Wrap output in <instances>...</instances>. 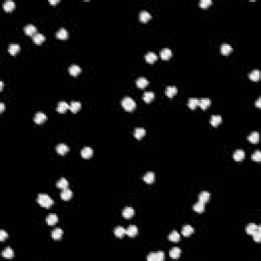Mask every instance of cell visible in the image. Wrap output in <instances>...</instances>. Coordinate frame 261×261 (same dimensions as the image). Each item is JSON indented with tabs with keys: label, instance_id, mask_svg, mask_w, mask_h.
I'll list each match as a JSON object with an SVG mask.
<instances>
[{
	"label": "cell",
	"instance_id": "obj_26",
	"mask_svg": "<svg viewBox=\"0 0 261 261\" xmlns=\"http://www.w3.org/2000/svg\"><path fill=\"white\" fill-rule=\"evenodd\" d=\"M137 234H138V228L136 225H132L127 228V235H128L129 237H135Z\"/></svg>",
	"mask_w": 261,
	"mask_h": 261
},
{
	"label": "cell",
	"instance_id": "obj_33",
	"mask_svg": "<svg viewBox=\"0 0 261 261\" xmlns=\"http://www.w3.org/2000/svg\"><path fill=\"white\" fill-rule=\"evenodd\" d=\"M210 104H211V100L209 98H202L199 100V106L202 109H206Z\"/></svg>",
	"mask_w": 261,
	"mask_h": 261
},
{
	"label": "cell",
	"instance_id": "obj_29",
	"mask_svg": "<svg viewBox=\"0 0 261 261\" xmlns=\"http://www.w3.org/2000/svg\"><path fill=\"white\" fill-rule=\"evenodd\" d=\"M248 140L249 142L254 143V144L258 143V141H259V133H258V132H252V133L248 136Z\"/></svg>",
	"mask_w": 261,
	"mask_h": 261
},
{
	"label": "cell",
	"instance_id": "obj_24",
	"mask_svg": "<svg viewBox=\"0 0 261 261\" xmlns=\"http://www.w3.org/2000/svg\"><path fill=\"white\" fill-rule=\"evenodd\" d=\"M56 37L58 39H60V40H65V39L68 37V31H66L65 29L61 28V29H59L58 32L56 33Z\"/></svg>",
	"mask_w": 261,
	"mask_h": 261
},
{
	"label": "cell",
	"instance_id": "obj_25",
	"mask_svg": "<svg viewBox=\"0 0 261 261\" xmlns=\"http://www.w3.org/2000/svg\"><path fill=\"white\" fill-rule=\"evenodd\" d=\"M145 59H146V61L149 62V63H153V62H155L157 60L156 53H154V52H148L146 55H145Z\"/></svg>",
	"mask_w": 261,
	"mask_h": 261
},
{
	"label": "cell",
	"instance_id": "obj_7",
	"mask_svg": "<svg viewBox=\"0 0 261 261\" xmlns=\"http://www.w3.org/2000/svg\"><path fill=\"white\" fill-rule=\"evenodd\" d=\"M81 155H82V157H84V158H90V157H92V155H93V149H92L91 147H85V148H83L82 151H81Z\"/></svg>",
	"mask_w": 261,
	"mask_h": 261
},
{
	"label": "cell",
	"instance_id": "obj_12",
	"mask_svg": "<svg viewBox=\"0 0 261 261\" xmlns=\"http://www.w3.org/2000/svg\"><path fill=\"white\" fill-rule=\"evenodd\" d=\"M245 158V152L241 149H238L234 152V159L236 161H242Z\"/></svg>",
	"mask_w": 261,
	"mask_h": 261
},
{
	"label": "cell",
	"instance_id": "obj_27",
	"mask_svg": "<svg viewBox=\"0 0 261 261\" xmlns=\"http://www.w3.org/2000/svg\"><path fill=\"white\" fill-rule=\"evenodd\" d=\"M81 71H82L81 68L79 65H77V64H71L70 68H68V71H70L71 76H78L79 73H81Z\"/></svg>",
	"mask_w": 261,
	"mask_h": 261
},
{
	"label": "cell",
	"instance_id": "obj_3",
	"mask_svg": "<svg viewBox=\"0 0 261 261\" xmlns=\"http://www.w3.org/2000/svg\"><path fill=\"white\" fill-rule=\"evenodd\" d=\"M165 255L164 252L162 251H157V252H151L147 256V260L148 261H162L164 260Z\"/></svg>",
	"mask_w": 261,
	"mask_h": 261
},
{
	"label": "cell",
	"instance_id": "obj_1",
	"mask_svg": "<svg viewBox=\"0 0 261 261\" xmlns=\"http://www.w3.org/2000/svg\"><path fill=\"white\" fill-rule=\"evenodd\" d=\"M37 201H38V203L41 206L45 207V208L50 207L53 204V202H54L52 198L50 197V196H48L47 194H39L38 198H37Z\"/></svg>",
	"mask_w": 261,
	"mask_h": 261
},
{
	"label": "cell",
	"instance_id": "obj_14",
	"mask_svg": "<svg viewBox=\"0 0 261 261\" xmlns=\"http://www.w3.org/2000/svg\"><path fill=\"white\" fill-rule=\"evenodd\" d=\"M114 235L117 238H122L124 235H127V228H122V226H116L114 228Z\"/></svg>",
	"mask_w": 261,
	"mask_h": 261
},
{
	"label": "cell",
	"instance_id": "obj_49",
	"mask_svg": "<svg viewBox=\"0 0 261 261\" xmlns=\"http://www.w3.org/2000/svg\"><path fill=\"white\" fill-rule=\"evenodd\" d=\"M3 110H4V103L1 102V103H0V111L2 112Z\"/></svg>",
	"mask_w": 261,
	"mask_h": 261
},
{
	"label": "cell",
	"instance_id": "obj_36",
	"mask_svg": "<svg viewBox=\"0 0 261 261\" xmlns=\"http://www.w3.org/2000/svg\"><path fill=\"white\" fill-rule=\"evenodd\" d=\"M13 255H15V253H13V250L10 247H7V248H5L2 251V256L5 258H12Z\"/></svg>",
	"mask_w": 261,
	"mask_h": 261
},
{
	"label": "cell",
	"instance_id": "obj_38",
	"mask_svg": "<svg viewBox=\"0 0 261 261\" xmlns=\"http://www.w3.org/2000/svg\"><path fill=\"white\" fill-rule=\"evenodd\" d=\"M81 108V103L79 101H73V102L70 104V109L73 111V113L78 112Z\"/></svg>",
	"mask_w": 261,
	"mask_h": 261
},
{
	"label": "cell",
	"instance_id": "obj_20",
	"mask_svg": "<svg viewBox=\"0 0 261 261\" xmlns=\"http://www.w3.org/2000/svg\"><path fill=\"white\" fill-rule=\"evenodd\" d=\"M71 196H73V192H71L70 189H64V190H62L61 194H60V197L62 200H70L71 198Z\"/></svg>",
	"mask_w": 261,
	"mask_h": 261
},
{
	"label": "cell",
	"instance_id": "obj_4",
	"mask_svg": "<svg viewBox=\"0 0 261 261\" xmlns=\"http://www.w3.org/2000/svg\"><path fill=\"white\" fill-rule=\"evenodd\" d=\"M46 119H47V116H46V114L44 112H37L35 114V117H34V121L38 124H43Z\"/></svg>",
	"mask_w": 261,
	"mask_h": 261
},
{
	"label": "cell",
	"instance_id": "obj_37",
	"mask_svg": "<svg viewBox=\"0 0 261 261\" xmlns=\"http://www.w3.org/2000/svg\"><path fill=\"white\" fill-rule=\"evenodd\" d=\"M62 234H63V232H62L61 228H55V230H52L51 236L54 240H59L62 237Z\"/></svg>",
	"mask_w": 261,
	"mask_h": 261
},
{
	"label": "cell",
	"instance_id": "obj_18",
	"mask_svg": "<svg viewBox=\"0 0 261 261\" xmlns=\"http://www.w3.org/2000/svg\"><path fill=\"white\" fill-rule=\"evenodd\" d=\"M149 84V82H148V80H147L146 78H144V77H141V78H139V79H137V81H136V85H137L138 87L139 88H145V87H147V85Z\"/></svg>",
	"mask_w": 261,
	"mask_h": 261
},
{
	"label": "cell",
	"instance_id": "obj_47",
	"mask_svg": "<svg viewBox=\"0 0 261 261\" xmlns=\"http://www.w3.org/2000/svg\"><path fill=\"white\" fill-rule=\"evenodd\" d=\"M7 237H8V235L5 230H0V241H4Z\"/></svg>",
	"mask_w": 261,
	"mask_h": 261
},
{
	"label": "cell",
	"instance_id": "obj_50",
	"mask_svg": "<svg viewBox=\"0 0 261 261\" xmlns=\"http://www.w3.org/2000/svg\"><path fill=\"white\" fill-rule=\"evenodd\" d=\"M2 90H3V82L0 81V91H2Z\"/></svg>",
	"mask_w": 261,
	"mask_h": 261
},
{
	"label": "cell",
	"instance_id": "obj_9",
	"mask_svg": "<svg viewBox=\"0 0 261 261\" xmlns=\"http://www.w3.org/2000/svg\"><path fill=\"white\" fill-rule=\"evenodd\" d=\"M172 55V50L168 49V48H163V49L160 51V57L162 59H164V60H167L168 58H170Z\"/></svg>",
	"mask_w": 261,
	"mask_h": 261
},
{
	"label": "cell",
	"instance_id": "obj_6",
	"mask_svg": "<svg viewBox=\"0 0 261 261\" xmlns=\"http://www.w3.org/2000/svg\"><path fill=\"white\" fill-rule=\"evenodd\" d=\"M68 109H70V104L68 102H65V101H60L58 103V105H57V111L60 113L65 112Z\"/></svg>",
	"mask_w": 261,
	"mask_h": 261
},
{
	"label": "cell",
	"instance_id": "obj_22",
	"mask_svg": "<svg viewBox=\"0 0 261 261\" xmlns=\"http://www.w3.org/2000/svg\"><path fill=\"white\" fill-rule=\"evenodd\" d=\"M221 121H222V119H221L220 115L214 114V115H212L211 119H210V124H211L213 127H217L218 124L221 122Z\"/></svg>",
	"mask_w": 261,
	"mask_h": 261
},
{
	"label": "cell",
	"instance_id": "obj_44",
	"mask_svg": "<svg viewBox=\"0 0 261 261\" xmlns=\"http://www.w3.org/2000/svg\"><path fill=\"white\" fill-rule=\"evenodd\" d=\"M253 236V239L255 242H260L261 241V228L258 226L257 230H255V233L252 235Z\"/></svg>",
	"mask_w": 261,
	"mask_h": 261
},
{
	"label": "cell",
	"instance_id": "obj_32",
	"mask_svg": "<svg viewBox=\"0 0 261 261\" xmlns=\"http://www.w3.org/2000/svg\"><path fill=\"white\" fill-rule=\"evenodd\" d=\"M56 186H57V188L61 189V190H64V189L68 188V180H66V179H64V177H61V179L59 180L58 182H57Z\"/></svg>",
	"mask_w": 261,
	"mask_h": 261
},
{
	"label": "cell",
	"instance_id": "obj_2",
	"mask_svg": "<svg viewBox=\"0 0 261 261\" xmlns=\"http://www.w3.org/2000/svg\"><path fill=\"white\" fill-rule=\"evenodd\" d=\"M121 105H122V107L127 110V111H132L133 109H135L136 102H135V100H134L133 98L127 96V97H124V98L122 99Z\"/></svg>",
	"mask_w": 261,
	"mask_h": 261
},
{
	"label": "cell",
	"instance_id": "obj_31",
	"mask_svg": "<svg viewBox=\"0 0 261 261\" xmlns=\"http://www.w3.org/2000/svg\"><path fill=\"white\" fill-rule=\"evenodd\" d=\"M193 209L195 210L196 212H198V213H201V212L204 211L205 209V203L201 202V201H199V202L195 203L193 206Z\"/></svg>",
	"mask_w": 261,
	"mask_h": 261
},
{
	"label": "cell",
	"instance_id": "obj_16",
	"mask_svg": "<svg viewBox=\"0 0 261 261\" xmlns=\"http://www.w3.org/2000/svg\"><path fill=\"white\" fill-rule=\"evenodd\" d=\"M232 50H233L232 46H230V44H228V43H225V44H222V45L220 46V52L222 53L223 55L230 54V53L232 52Z\"/></svg>",
	"mask_w": 261,
	"mask_h": 261
},
{
	"label": "cell",
	"instance_id": "obj_51",
	"mask_svg": "<svg viewBox=\"0 0 261 261\" xmlns=\"http://www.w3.org/2000/svg\"><path fill=\"white\" fill-rule=\"evenodd\" d=\"M256 106H257L258 108L260 107V98H258V100H257V102H256Z\"/></svg>",
	"mask_w": 261,
	"mask_h": 261
},
{
	"label": "cell",
	"instance_id": "obj_45",
	"mask_svg": "<svg viewBox=\"0 0 261 261\" xmlns=\"http://www.w3.org/2000/svg\"><path fill=\"white\" fill-rule=\"evenodd\" d=\"M200 7L203 8V9H206L208 6H210L212 4V1L211 0H201L200 1Z\"/></svg>",
	"mask_w": 261,
	"mask_h": 261
},
{
	"label": "cell",
	"instance_id": "obj_46",
	"mask_svg": "<svg viewBox=\"0 0 261 261\" xmlns=\"http://www.w3.org/2000/svg\"><path fill=\"white\" fill-rule=\"evenodd\" d=\"M251 158H252V160L257 161V162H259V161L261 160V152L259 151V150L255 151V152H254V153H253V155H252V157H251Z\"/></svg>",
	"mask_w": 261,
	"mask_h": 261
},
{
	"label": "cell",
	"instance_id": "obj_10",
	"mask_svg": "<svg viewBox=\"0 0 261 261\" xmlns=\"http://www.w3.org/2000/svg\"><path fill=\"white\" fill-rule=\"evenodd\" d=\"M177 89L175 86H167L166 87L165 94H166V96H168L169 98H172V97L177 94Z\"/></svg>",
	"mask_w": 261,
	"mask_h": 261
},
{
	"label": "cell",
	"instance_id": "obj_8",
	"mask_svg": "<svg viewBox=\"0 0 261 261\" xmlns=\"http://www.w3.org/2000/svg\"><path fill=\"white\" fill-rule=\"evenodd\" d=\"M134 213H135V210H134L133 207H126L124 210H122V215H124V218H131L132 216L134 215Z\"/></svg>",
	"mask_w": 261,
	"mask_h": 261
},
{
	"label": "cell",
	"instance_id": "obj_43",
	"mask_svg": "<svg viewBox=\"0 0 261 261\" xmlns=\"http://www.w3.org/2000/svg\"><path fill=\"white\" fill-rule=\"evenodd\" d=\"M188 106L191 109H194V108H196L197 106H199V100H198L197 98H190V100H189L188 102Z\"/></svg>",
	"mask_w": 261,
	"mask_h": 261
},
{
	"label": "cell",
	"instance_id": "obj_11",
	"mask_svg": "<svg viewBox=\"0 0 261 261\" xmlns=\"http://www.w3.org/2000/svg\"><path fill=\"white\" fill-rule=\"evenodd\" d=\"M146 135V131H145V129L143 128H137L135 129V131H134V136H135V138H137V139H142L144 136Z\"/></svg>",
	"mask_w": 261,
	"mask_h": 261
},
{
	"label": "cell",
	"instance_id": "obj_23",
	"mask_svg": "<svg viewBox=\"0 0 261 261\" xmlns=\"http://www.w3.org/2000/svg\"><path fill=\"white\" fill-rule=\"evenodd\" d=\"M57 221H58V217H57L56 214H53V213L49 214V215L47 216V218H46V222L49 225H54Z\"/></svg>",
	"mask_w": 261,
	"mask_h": 261
},
{
	"label": "cell",
	"instance_id": "obj_48",
	"mask_svg": "<svg viewBox=\"0 0 261 261\" xmlns=\"http://www.w3.org/2000/svg\"><path fill=\"white\" fill-rule=\"evenodd\" d=\"M58 0H49V3L50 4H53V5H54V4H57L58 3Z\"/></svg>",
	"mask_w": 261,
	"mask_h": 261
},
{
	"label": "cell",
	"instance_id": "obj_21",
	"mask_svg": "<svg viewBox=\"0 0 261 261\" xmlns=\"http://www.w3.org/2000/svg\"><path fill=\"white\" fill-rule=\"evenodd\" d=\"M181 254H182V250L180 248H177V247H174V248H172V250L169 251V256L172 258H174V259L179 258L180 256H181Z\"/></svg>",
	"mask_w": 261,
	"mask_h": 261
},
{
	"label": "cell",
	"instance_id": "obj_28",
	"mask_svg": "<svg viewBox=\"0 0 261 261\" xmlns=\"http://www.w3.org/2000/svg\"><path fill=\"white\" fill-rule=\"evenodd\" d=\"M210 199V193L207 191H202L199 194V201L203 203H206Z\"/></svg>",
	"mask_w": 261,
	"mask_h": 261
},
{
	"label": "cell",
	"instance_id": "obj_30",
	"mask_svg": "<svg viewBox=\"0 0 261 261\" xmlns=\"http://www.w3.org/2000/svg\"><path fill=\"white\" fill-rule=\"evenodd\" d=\"M33 41H34V43H36V44H41L45 41V36L41 33H36L35 35L33 36Z\"/></svg>",
	"mask_w": 261,
	"mask_h": 261
},
{
	"label": "cell",
	"instance_id": "obj_19",
	"mask_svg": "<svg viewBox=\"0 0 261 261\" xmlns=\"http://www.w3.org/2000/svg\"><path fill=\"white\" fill-rule=\"evenodd\" d=\"M20 46L18 45V44H15V43L10 44V45L8 46V52L10 53L11 55H15L18 51H20Z\"/></svg>",
	"mask_w": 261,
	"mask_h": 261
},
{
	"label": "cell",
	"instance_id": "obj_13",
	"mask_svg": "<svg viewBox=\"0 0 261 261\" xmlns=\"http://www.w3.org/2000/svg\"><path fill=\"white\" fill-rule=\"evenodd\" d=\"M193 233H194V228H192L190 225H184V228H182V234H183V236H185V237H189V236H191Z\"/></svg>",
	"mask_w": 261,
	"mask_h": 261
},
{
	"label": "cell",
	"instance_id": "obj_42",
	"mask_svg": "<svg viewBox=\"0 0 261 261\" xmlns=\"http://www.w3.org/2000/svg\"><path fill=\"white\" fill-rule=\"evenodd\" d=\"M15 8V2L13 1H5L3 3V9L5 11H11Z\"/></svg>",
	"mask_w": 261,
	"mask_h": 261
},
{
	"label": "cell",
	"instance_id": "obj_40",
	"mask_svg": "<svg viewBox=\"0 0 261 261\" xmlns=\"http://www.w3.org/2000/svg\"><path fill=\"white\" fill-rule=\"evenodd\" d=\"M154 93L153 92H145L144 95H143V99H144L145 102H151L152 100L154 99Z\"/></svg>",
	"mask_w": 261,
	"mask_h": 261
},
{
	"label": "cell",
	"instance_id": "obj_34",
	"mask_svg": "<svg viewBox=\"0 0 261 261\" xmlns=\"http://www.w3.org/2000/svg\"><path fill=\"white\" fill-rule=\"evenodd\" d=\"M181 237H180V234L177 232V230H172L169 235H168V240L172 242H179Z\"/></svg>",
	"mask_w": 261,
	"mask_h": 261
},
{
	"label": "cell",
	"instance_id": "obj_5",
	"mask_svg": "<svg viewBox=\"0 0 261 261\" xmlns=\"http://www.w3.org/2000/svg\"><path fill=\"white\" fill-rule=\"evenodd\" d=\"M24 31H25V33H26L27 35H29V36H34V35H35V34L37 33V28H36L35 26H34V25L29 24V25H27V26L25 27Z\"/></svg>",
	"mask_w": 261,
	"mask_h": 261
},
{
	"label": "cell",
	"instance_id": "obj_41",
	"mask_svg": "<svg viewBox=\"0 0 261 261\" xmlns=\"http://www.w3.org/2000/svg\"><path fill=\"white\" fill-rule=\"evenodd\" d=\"M257 228H258V225H256L255 223H249V225H247V228H246L247 234L252 236L254 233H255V230H257Z\"/></svg>",
	"mask_w": 261,
	"mask_h": 261
},
{
	"label": "cell",
	"instance_id": "obj_15",
	"mask_svg": "<svg viewBox=\"0 0 261 261\" xmlns=\"http://www.w3.org/2000/svg\"><path fill=\"white\" fill-rule=\"evenodd\" d=\"M68 150H70V148H68V146H66L65 144H58L56 146V151L58 154H60V155H64V154L66 153V152H68Z\"/></svg>",
	"mask_w": 261,
	"mask_h": 261
},
{
	"label": "cell",
	"instance_id": "obj_17",
	"mask_svg": "<svg viewBox=\"0 0 261 261\" xmlns=\"http://www.w3.org/2000/svg\"><path fill=\"white\" fill-rule=\"evenodd\" d=\"M139 18H140L141 22H143V23H147V22H148V20H150V18H151V15H150L148 11L143 10V11H141V12H140Z\"/></svg>",
	"mask_w": 261,
	"mask_h": 261
},
{
	"label": "cell",
	"instance_id": "obj_35",
	"mask_svg": "<svg viewBox=\"0 0 261 261\" xmlns=\"http://www.w3.org/2000/svg\"><path fill=\"white\" fill-rule=\"evenodd\" d=\"M143 180H144L147 184H151L153 183L154 180H155V174H154L153 172H147V174L144 175Z\"/></svg>",
	"mask_w": 261,
	"mask_h": 261
},
{
	"label": "cell",
	"instance_id": "obj_39",
	"mask_svg": "<svg viewBox=\"0 0 261 261\" xmlns=\"http://www.w3.org/2000/svg\"><path fill=\"white\" fill-rule=\"evenodd\" d=\"M249 78H250L252 81H254V82H256V81H258V80H259V78H260V71L258 70L252 71L250 73H249Z\"/></svg>",
	"mask_w": 261,
	"mask_h": 261
}]
</instances>
